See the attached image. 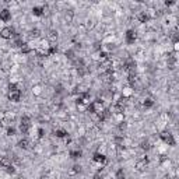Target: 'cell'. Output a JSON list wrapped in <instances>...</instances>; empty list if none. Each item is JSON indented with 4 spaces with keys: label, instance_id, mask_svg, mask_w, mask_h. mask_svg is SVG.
<instances>
[{
    "label": "cell",
    "instance_id": "cb8c5ba5",
    "mask_svg": "<svg viewBox=\"0 0 179 179\" xmlns=\"http://www.w3.org/2000/svg\"><path fill=\"white\" fill-rule=\"evenodd\" d=\"M141 148H143L144 151H148V150L151 148L150 143H148V141H143V143H141Z\"/></svg>",
    "mask_w": 179,
    "mask_h": 179
},
{
    "label": "cell",
    "instance_id": "7c38bea8",
    "mask_svg": "<svg viewBox=\"0 0 179 179\" xmlns=\"http://www.w3.org/2000/svg\"><path fill=\"white\" fill-rule=\"evenodd\" d=\"M154 99L150 98V97H147V98H144V101H143V106L146 108V109H150V108H153L154 106Z\"/></svg>",
    "mask_w": 179,
    "mask_h": 179
},
{
    "label": "cell",
    "instance_id": "ffe728a7",
    "mask_svg": "<svg viewBox=\"0 0 179 179\" xmlns=\"http://www.w3.org/2000/svg\"><path fill=\"white\" fill-rule=\"evenodd\" d=\"M22 45H24V41H22L21 38H15L14 42H13V46L14 48H21Z\"/></svg>",
    "mask_w": 179,
    "mask_h": 179
},
{
    "label": "cell",
    "instance_id": "83f0119b",
    "mask_svg": "<svg viewBox=\"0 0 179 179\" xmlns=\"http://www.w3.org/2000/svg\"><path fill=\"white\" fill-rule=\"evenodd\" d=\"M118 128H119V130H124V129L128 128V124H126L124 121H122V122H119V126H118Z\"/></svg>",
    "mask_w": 179,
    "mask_h": 179
},
{
    "label": "cell",
    "instance_id": "44dd1931",
    "mask_svg": "<svg viewBox=\"0 0 179 179\" xmlns=\"http://www.w3.org/2000/svg\"><path fill=\"white\" fill-rule=\"evenodd\" d=\"M4 171H6V174H8V175H14L15 174V168L13 167V165H8V167H6V168H3Z\"/></svg>",
    "mask_w": 179,
    "mask_h": 179
},
{
    "label": "cell",
    "instance_id": "d4e9b609",
    "mask_svg": "<svg viewBox=\"0 0 179 179\" xmlns=\"http://www.w3.org/2000/svg\"><path fill=\"white\" fill-rule=\"evenodd\" d=\"M115 143H116L118 146H122L123 144V136H116L115 137Z\"/></svg>",
    "mask_w": 179,
    "mask_h": 179
},
{
    "label": "cell",
    "instance_id": "9c48e42d",
    "mask_svg": "<svg viewBox=\"0 0 179 179\" xmlns=\"http://www.w3.org/2000/svg\"><path fill=\"white\" fill-rule=\"evenodd\" d=\"M32 14L35 15V17H42V15L45 14V7L44 6H34Z\"/></svg>",
    "mask_w": 179,
    "mask_h": 179
},
{
    "label": "cell",
    "instance_id": "52a82bcc",
    "mask_svg": "<svg viewBox=\"0 0 179 179\" xmlns=\"http://www.w3.org/2000/svg\"><path fill=\"white\" fill-rule=\"evenodd\" d=\"M11 20V11L8 8H3L0 10V21L3 22H8Z\"/></svg>",
    "mask_w": 179,
    "mask_h": 179
},
{
    "label": "cell",
    "instance_id": "5b68a950",
    "mask_svg": "<svg viewBox=\"0 0 179 179\" xmlns=\"http://www.w3.org/2000/svg\"><path fill=\"white\" fill-rule=\"evenodd\" d=\"M21 91L20 90H14V91H8L7 92V98L8 101L11 102H20V99H21Z\"/></svg>",
    "mask_w": 179,
    "mask_h": 179
},
{
    "label": "cell",
    "instance_id": "7402d4cb",
    "mask_svg": "<svg viewBox=\"0 0 179 179\" xmlns=\"http://www.w3.org/2000/svg\"><path fill=\"white\" fill-rule=\"evenodd\" d=\"M15 133H17V130H15V128H13V126H8L7 128V130H6V134L7 136H15Z\"/></svg>",
    "mask_w": 179,
    "mask_h": 179
},
{
    "label": "cell",
    "instance_id": "5bb4252c",
    "mask_svg": "<svg viewBox=\"0 0 179 179\" xmlns=\"http://www.w3.org/2000/svg\"><path fill=\"white\" fill-rule=\"evenodd\" d=\"M56 52H58V46H56V45H49V46H48V51L45 52V55L52 56V55H55Z\"/></svg>",
    "mask_w": 179,
    "mask_h": 179
},
{
    "label": "cell",
    "instance_id": "8fae6325",
    "mask_svg": "<svg viewBox=\"0 0 179 179\" xmlns=\"http://www.w3.org/2000/svg\"><path fill=\"white\" fill-rule=\"evenodd\" d=\"M53 133H55V136L58 137V139H66L67 136H69V134H67V132L65 130V129H56V130H55Z\"/></svg>",
    "mask_w": 179,
    "mask_h": 179
},
{
    "label": "cell",
    "instance_id": "30bf717a",
    "mask_svg": "<svg viewBox=\"0 0 179 179\" xmlns=\"http://www.w3.org/2000/svg\"><path fill=\"white\" fill-rule=\"evenodd\" d=\"M69 155H70V158H71V160H78V158L83 157V151H81L80 148H76V150H70Z\"/></svg>",
    "mask_w": 179,
    "mask_h": 179
},
{
    "label": "cell",
    "instance_id": "7a4b0ae2",
    "mask_svg": "<svg viewBox=\"0 0 179 179\" xmlns=\"http://www.w3.org/2000/svg\"><path fill=\"white\" fill-rule=\"evenodd\" d=\"M160 139L162 140L165 144H168V146H171V147H174L176 144V140L174 139V134H172L171 132H167V130L160 133Z\"/></svg>",
    "mask_w": 179,
    "mask_h": 179
},
{
    "label": "cell",
    "instance_id": "d6a6232c",
    "mask_svg": "<svg viewBox=\"0 0 179 179\" xmlns=\"http://www.w3.org/2000/svg\"><path fill=\"white\" fill-rule=\"evenodd\" d=\"M32 92H34V94H37V95H38V94H41V88L37 85L35 88H32Z\"/></svg>",
    "mask_w": 179,
    "mask_h": 179
},
{
    "label": "cell",
    "instance_id": "3957f363",
    "mask_svg": "<svg viewBox=\"0 0 179 179\" xmlns=\"http://www.w3.org/2000/svg\"><path fill=\"white\" fill-rule=\"evenodd\" d=\"M0 37L3 38V39H11V38L15 37V29L10 25L3 27L2 31H0Z\"/></svg>",
    "mask_w": 179,
    "mask_h": 179
},
{
    "label": "cell",
    "instance_id": "ba28073f",
    "mask_svg": "<svg viewBox=\"0 0 179 179\" xmlns=\"http://www.w3.org/2000/svg\"><path fill=\"white\" fill-rule=\"evenodd\" d=\"M137 20H139V22H141V24H146V22H148V20H150V15H148L147 11H140L139 14H137Z\"/></svg>",
    "mask_w": 179,
    "mask_h": 179
},
{
    "label": "cell",
    "instance_id": "2e32d148",
    "mask_svg": "<svg viewBox=\"0 0 179 179\" xmlns=\"http://www.w3.org/2000/svg\"><path fill=\"white\" fill-rule=\"evenodd\" d=\"M8 165H11V160L8 157H3L0 160V167H2V168H6Z\"/></svg>",
    "mask_w": 179,
    "mask_h": 179
},
{
    "label": "cell",
    "instance_id": "6da1fadb",
    "mask_svg": "<svg viewBox=\"0 0 179 179\" xmlns=\"http://www.w3.org/2000/svg\"><path fill=\"white\" fill-rule=\"evenodd\" d=\"M29 129H31V118L28 115H22L21 121H20V132L21 134H28Z\"/></svg>",
    "mask_w": 179,
    "mask_h": 179
},
{
    "label": "cell",
    "instance_id": "603a6c76",
    "mask_svg": "<svg viewBox=\"0 0 179 179\" xmlns=\"http://www.w3.org/2000/svg\"><path fill=\"white\" fill-rule=\"evenodd\" d=\"M94 179H104V169H98V171L95 172V175H94Z\"/></svg>",
    "mask_w": 179,
    "mask_h": 179
},
{
    "label": "cell",
    "instance_id": "4dcf8cb0",
    "mask_svg": "<svg viewBox=\"0 0 179 179\" xmlns=\"http://www.w3.org/2000/svg\"><path fill=\"white\" fill-rule=\"evenodd\" d=\"M175 3H176L175 0H165V2H164V4L167 6V7H169V6H174Z\"/></svg>",
    "mask_w": 179,
    "mask_h": 179
},
{
    "label": "cell",
    "instance_id": "4fadbf2b",
    "mask_svg": "<svg viewBox=\"0 0 179 179\" xmlns=\"http://www.w3.org/2000/svg\"><path fill=\"white\" fill-rule=\"evenodd\" d=\"M17 146H18L20 148H22V150H27V148L29 147V140L24 137V139H21L18 143H17Z\"/></svg>",
    "mask_w": 179,
    "mask_h": 179
},
{
    "label": "cell",
    "instance_id": "1f68e13d",
    "mask_svg": "<svg viewBox=\"0 0 179 179\" xmlns=\"http://www.w3.org/2000/svg\"><path fill=\"white\" fill-rule=\"evenodd\" d=\"M66 56L69 59H74V51H71V49H69V51L66 52Z\"/></svg>",
    "mask_w": 179,
    "mask_h": 179
},
{
    "label": "cell",
    "instance_id": "8992f818",
    "mask_svg": "<svg viewBox=\"0 0 179 179\" xmlns=\"http://www.w3.org/2000/svg\"><path fill=\"white\" fill-rule=\"evenodd\" d=\"M92 161L97 162V164L104 165V164L108 162V157H106L105 154H102V153H94V154H92Z\"/></svg>",
    "mask_w": 179,
    "mask_h": 179
},
{
    "label": "cell",
    "instance_id": "836d02e7",
    "mask_svg": "<svg viewBox=\"0 0 179 179\" xmlns=\"http://www.w3.org/2000/svg\"><path fill=\"white\" fill-rule=\"evenodd\" d=\"M0 123H2V121H0Z\"/></svg>",
    "mask_w": 179,
    "mask_h": 179
},
{
    "label": "cell",
    "instance_id": "e0dca14e",
    "mask_svg": "<svg viewBox=\"0 0 179 179\" xmlns=\"http://www.w3.org/2000/svg\"><path fill=\"white\" fill-rule=\"evenodd\" d=\"M56 39H58V32L56 31H51V32L48 34V41L49 42H55Z\"/></svg>",
    "mask_w": 179,
    "mask_h": 179
},
{
    "label": "cell",
    "instance_id": "4316f807",
    "mask_svg": "<svg viewBox=\"0 0 179 179\" xmlns=\"http://www.w3.org/2000/svg\"><path fill=\"white\" fill-rule=\"evenodd\" d=\"M45 136V129L44 128H39L38 129V139H42Z\"/></svg>",
    "mask_w": 179,
    "mask_h": 179
},
{
    "label": "cell",
    "instance_id": "ac0fdd59",
    "mask_svg": "<svg viewBox=\"0 0 179 179\" xmlns=\"http://www.w3.org/2000/svg\"><path fill=\"white\" fill-rule=\"evenodd\" d=\"M115 178H116V179H124V178H126V174H124L123 168H119V169H118L116 174H115Z\"/></svg>",
    "mask_w": 179,
    "mask_h": 179
},
{
    "label": "cell",
    "instance_id": "f1b7e54d",
    "mask_svg": "<svg viewBox=\"0 0 179 179\" xmlns=\"http://www.w3.org/2000/svg\"><path fill=\"white\" fill-rule=\"evenodd\" d=\"M178 42H179V38H178V34L175 32L174 35H172V44H174V45H176Z\"/></svg>",
    "mask_w": 179,
    "mask_h": 179
},
{
    "label": "cell",
    "instance_id": "484cf974",
    "mask_svg": "<svg viewBox=\"0 0 179 179\" xmlns=\"http://www.w3.org/2000/svg\"><path fill=\"white\" fill-rule=\"evenodd\" d=\"M7 90H8V91H14V90H18V85L15 84V83H10V84H8V87H7Z\"/></svg>",
    "mask_w": 179,
    "mask_h": 179
},
{
    "label": "cell",
    "instance_id": "f546056e",
    "mask_svg": "<svg viewBox=\"0 0 179 179\" xmlns=\"http://www.w3.org/2000/svg\"><path fill=\"white\" fill-rule=\"evenodd\" d=\"M73 172L74 174H78V172H81V165H73Z\"/></svg>",
    "mask_w": 179,
    "mask_h": 179
},
{
    "label": "cell",
    "instance_id": "9a60e30c",
    "mask_svg": "<svg viewBox=\"0 0 179 179\" xmlns=\"http://www.w3.org/2000/svg\"><path fill=\"white\" fill-rule=\"evenodd\" d=\"M20 51H21L22 55H28V53H31V52H32V49H31V46H29L27 42H24V45L20 48Z\"/></svg>",
    "mask_w": 179,
    "mask_h": 179
},
{
    "label": "cell",
    "instance_id": "d6986e66",
    "mask_svg": "<svg viewBox=\"0 0 179 179\" xmlns=\"http://www.w3.org/2000/svg\"><path fill=\"white\" fill-rule=\"evenodd\" d=\"M41 35V31L38 28H34L29 31V38H38Z\"/></svg>",
    "mask_w": 179,
    "mask_h": 179
},
{
    "label": "cell",
    "instance_id": "277c9868",
    "mask_svg": "<svg viewBox=\"0 0 179 179\" xmlns=\"http://www.w3.org/2000/svg\"><path fill=\"white\" fill-rule=\"evenodd\" d=\"M136 39H137V32H136L134 29H128L126 31V34H124V41H126V44L128 45H133L136 42Z\"/></svg>",
    "mask_w": 179,
    "mask_h": 179
}]
</instances>
